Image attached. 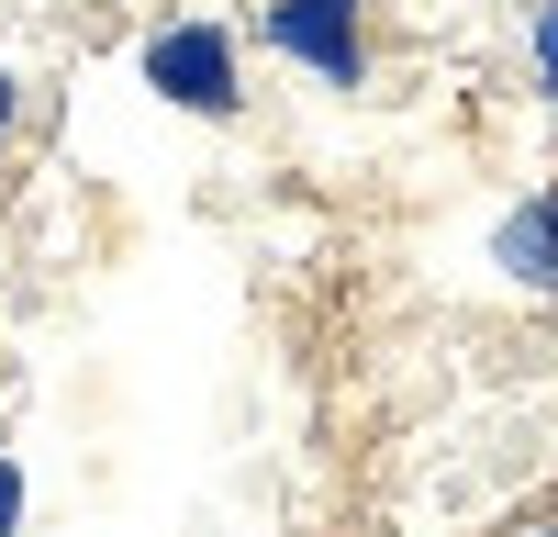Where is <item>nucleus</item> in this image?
Segmentation results:
<instances>
[{
	"mask_svg": "<svg viewBox=\"0 0 558 537\" xmlns=\"http://www.w3.org/2000/svg\"><path fill=\"white\" fill-rule=\"evenodd\" d=\"M134 79H146L168 112H191V123H235L246 112V34L223 12H168L134 45Z\"/></svg>",
	"mask_w": 558,
	"mask_h": 537,
	"instance_id": "obj_1",
	"label": "nucleus"
},
{
	"mask_svg": "<svg viewBox=\"0 0 558 537\" xmlns=\"http://www.w3.org/2000/svg\"><path fill=\"white\" fill-rule=\"evenodd\" d=\"M525 68H536L547 102H558V0H536V12H525Z\"/></svg>",
	"mask_w": 558,
	"mask_h": 537,
	"instance_id": "obj_4",
	"label": "nucleus"
},
{
	"mask_svg": "<svg viewBox=\"0 0 558 537\" xmlns=\"http://www.w3.org/2000/svg\"><path fill=\"white\" fill-rule=\"evenodd\" d=\"M23 504H34V481H23V460H0V537H23Z\"/></svg>",
	"mask_w": 558,
	"mask_h": 537,
	"instance_id": "obj_5",
	"label": "nucleus"
},
{
	"mask_svg": "<svg viewBox=\"0 0 558 537\" xmlns=\"http://www.w3.org/2000/svg\"><path fill=\"white\" fill-rule=\"evenodd\" d=\"M257 45L313 90H368V0H257Z\"/></svg>",
	"mask_w": 558,
	"mask_h": 537,
	"instance_id": "obj_2",
	"label": "nucleus"
},
{
	"mask_svg": "<svg viewBox=\"0 0 558 537\" xmlns=\"http://www.w3.org/2000/svg\"><path fill=\"white\" fill-rule=\"evenodd\" d=\"M23 112H34V90H23L12 68H0V146H12V134H23Z\"/></svg>",
	"mask_w": 558,
	"mask_h": 537,
	"instance_id": "obj_6",
	"label": "nucleus"
},
{
	"mask_svg": "<svg viewBox=\"0 0 558 537\" xmlns=\"http://www.w3.org/2000/svg\"><path fill=\"white\" fill-rule=\"evenodd\" d=\"M492 281L525 291V302H558V179L547 191H514L492 213Z\"/></svg>",
	"mask_w": 558,
	"mask_h": 537,
	"instance_id": "obj_3",
	"label": "nucleus"
},
{
	"mask_svg": "<svg viewBox=\"0 0 558 537\" xmlns=\"http://www.w3.org/2000/svg\"><path fill=\"white\" fill-rule=\"evenodd\" d=\"M525 537H558V515H536V526H525Z\"/></svg>",
	"mask_w": 558,
	"mask_h": 537,
	"instance_id": "obj_7",
	"label": "nucleus"
}]
</instances>
